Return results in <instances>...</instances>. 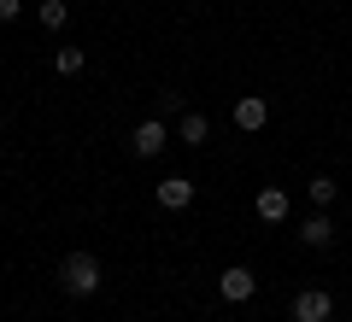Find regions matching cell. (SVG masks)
<instances>
[{
	"mask_svg": "<svg viewBox=\"0 0 352 322\" xmlns=\"http://www.w3.org/2000/svg\"><path fill=\"white\" fill-rule=\"evenodd\" d=\"M217 293H223L229 305H241V299H252V293H258V281H252V270H247V264H229V270L217 275Z\"/></svg>",
	"mask_w": 352,
	"mask_h": 322,
	"instance_id": "cell-3",
	"label": "cell"
},
{
	"mask_svg": "<svg viewBox=\"0 0 352 322\" xmlns=\"http://www.w3.org/2000/svg\"><path fill=\"white\" fill-rule=\"evenodd\" d=\"M258 217L264 223H282V217H288V194H282V187H264L258 194Z\"/></svg>",
	"mask_w": 352,
	"mask_h": 322,
	"instance_id": "cell-8",
	"label": "cell"
},
{
	"mask_svg": "<svg viewBox=\"0 0 352 322\" xmlns=\"http://www.w3.org/2000/svg\"><path fill=\"white\" fill-rule=\"evenodd\" d=\"M300 240H305V246H329V240H335L329 211H311V217H305V223H300Z\"/></svg>",
	"mask_w": 352,
	"mask_h": 322,
	"instance_id": "cell-7",
	"label": "cell"
},
{
	"mask_svg": "<svg viewBox=\"0 0 352 322\" xmlns=\"http://www.w3.org/2000/svg\"><path fill=\"white\" fill-rule=\"evenodd\" d=\"M164 141H170V135H164V124H159V117H147V124H135L129 147H135V159H159V152H164Z\"/></svg>",
	"mask_w": 352,
	"mask_h": 322,
	"instance_id": "cell-4",
	"label": "cell"
},
{
	"mask_svg": "<svg viewBox=\"0 0 352 322\" xmlns=\"http://www.w3.org/2000/svg\"><path fill=\"white\" fill-rule=\"evenodd\" d=\"M153 194H159L164 211H188V205H194V182H188V176H164Z\"/></svg>",
	"mask_w": 352,
	"mask_h": 322,
	"instance_id": "cell-5",
	"label": "cell"
},
{
	"mask_svg": "<svg viewBox=\"0 0 352 322\" xmlns=\"http://www.w3.org/2000/svg\"><path fill=\"white\" fill-rule=\"evenodd\" d=\"M305 194H311L317 211H329V205L340 199V187H335V176H311V182H305Z\"/></svg>",
	"mask_w": 352,
	"mask_h": 322,
	"instance_id": "cell-9",
	"label": "cell"
},
{
	"mask_svg": "<svg viewBox=\"0 0 352 322\" xmlns=\"http://www.w3.org/2000/svg\"><path fill=\"white\" fill-rule=\"evenodd\" d=\"M335 317V299L323 293V287H305V293H294V322H329Z\"/></svg>",
	"mask_w": 352,
	"mask_h": 322,
	"instance_id": "cell-2",
	"label": "cell"
},
{
	"mask_svg": "<svg viewBox=\"0 0 352 322\" xmlns=\"http://www.w3.org/2000/svg\"><path fill=\"white\" fill-rule=\"evenodd\" d=\"M18 12H24V0H0V24H12Z\"/></svg>",
	"mask_w": 352,
	"mask_h": 322,
	"instance_id": "cell-13",
	"label": "cell"
},
{
	"mask_svg": "<svg viewBox=\"0 0 352 322\" xmlns=\"http://www.w3.org/2000/svg\"><path fill=\"white\" fill-rule=\"evenodd\" d=\"M182 141H188V147H206V141H212V124H206L200 112H182Z\"/></svg>",
	"mask_w": 352,
	"mask_h": 322,
	"instance_id": "cell-10",
	"label": "cell"
},
{
	"mask_svg": "<svg viewBox=\"0 0 352 322\" xmlns=\"http://www.w3.org/2000/svg\"><path fill=\"white\" fill-rule=\"evenodd\" d=\"M82 65H88V53H82V47H59V53H53V71H59V76H76Z\"/></svg>",
	"mask_w": 352,
	"mask_h": 322,
	"instance_id": "cell-11",
	"label": "cell"
},
{
	"mask_svg": "<svg viewBox=\"0 0 352 322\" xmlns=\"http://www.w3.org/2000/svg\"><path fill=\"white\" fill-rule=\"evenodd\" d=\"M100 281H106V275H100V258H94V252H71V258L59 264V287L71 299H88Z\"/></svg>",
	"mask_w": 352,
	"mask_h": 322,
	"instance_id": "cell-1",
	"label": "cell"
},
{
	"mask_svg": "<svg viewBox=\"0 0 352 322\" xmlns=\"http://www.w3.org/2000/svg\"><path fill=\"white\" fill-rule=\"evenodd\" d=\"M41 24H47V30H65V24H71V6H65V0H41Z\"/></svg>",
	"mask_w": 352,
	"mask_h": 322,
	"instance_id": "cell-12",
	"label": "cell"
},
{
	"mask_svg": "<svg viewBox=\"0 0 352 322\" xmlns=\"http://www.w3.org/2000/svg\"><path fill=\"white\" fill-rule=\"evenodd\" d=\"M229 117H235V129H241V135H252V129H264V124H270V106H264L258 94H247V100H235V112H229Z\"/></svg>",
	"mask_w": 352,
	"mask_h": 322,
	"instance_id": "cell-6",
	"label": "cell"
}]
</instances>
